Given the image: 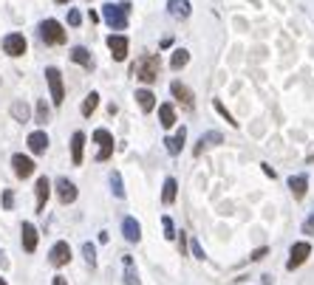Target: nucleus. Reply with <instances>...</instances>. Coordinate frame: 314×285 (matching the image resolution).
Here are the masks:
<instances>
[{"label":"nucleus","instance_id":"nucleus-1","mask_svg":"<svg viewBox=\"0 0 314 285\" xmlns=\"http://www.w3.org/2000/svg\"><path fill=\"white\" fill-rule=\"evenodd\" d=\"M128 12H130L128 3H105L102 6V20L111 25L113 31H125L128 29Z\"/></svg>","mask_w":314,"mask_h":285},{"label":"nucleus","instance_id":"nucleus-2","mask_svg":"<svg viewBox=\"0 0 314 285\" xmlns=\"http://www.w3.org/2000/svg\"><path fill=\"white\" fill-rule=\"evenodd\" d=\"M159 68H161V62H159V57H153V54H144V57H139L136 60V65H133V76L136 79H142V82H156L159 79Z\"/></svg>","mask_w":314,"mask_h":285},{"label":"nucleus","instance_id":"nucleus-3","mask_svg":"<svg viewBox=\"0 0 314 285\" xmlns=\"http://www.w3.org/2000/svg\"><path fill=\"white\" fill-rule=\"evenodd\" d=\"M40 40H43L45 45H62L68 40V34L62 31V25L57 23V20H43V23H40Z\"/></svg>","mask_w":314,"mask_h":285},{"label":"nucleus","instance_id":"nucleus-4","mask_svg":"<svg viewBox=\"0 0 314 285\" xmlns=\"http://www.w3.org/2000/svg\"><path fill=\"white\" fill-rule=\"evenodd\" d=\"M45 79H49V88H51V102L62 105L65 102V85H62V73L57 68H45Z\"/></svg>","mask_w":314,"mask_h":285},{"label":"nucleus","instance_id":"nucleus-5","mask_svg":"<svg viewBox=\"0 0 314 285\" xmlns=\"http://www.w3.org/2000/svg\"><path fill=\"white\" fill-rule=\"evenodd\" d=\"M93 141L99 144L96 161H108V158H111V152H113V136L108 133L105 127H99V130H93Z\"/></svg>","mask_w":314,"mask_h":285},{"label":"nucleus","instance_id":"nucleus-6","mask_svg":"<svg viewBox=\"0 0 314 285\" xmlns=\"http://www.w3.org/2000/svg\"><path fill=\"white\" fill-rule=\"evenodd\" d=\"M26 48H29V43H26L23 34H6L3 37V51H6L9 57H23Z\"/></svg>","mask_w":314,"mask_h":285},{"label":"nucleus","instance_id":"nucleus-7","mask_svg":"<svg viewBox=\"0 0 314 285\" xmlns=\"http://www.w3.org/2000/svg\"><path fill=\"white\" fill-rule=\"evenodd\" d=\"M49 260H51V266L62 268L68 260H71V246H68L65 240H57L54 246H51V251H49Z\"/></svg>","mask_w":314,"mask_h":285},{"label":"nucleus","instance_id":"nucleus-8","mask_svg":"<svg viewBox=\"0 0 314 285\" xmlns=\"http://www.w3.org/2000/svg\"><path fill=\"white\" fill-rule=\"evenodd\" d=\"M308 254H311V246H308L306 240L295 243V246H292V251H289V268H292V271H295V268H300L303 263L308 260Z\"/></svg>","mask_w":314,"mask_h":285},{"label":"nucleus","instance_id":"nucleus-9","mask_svg":"<svg viewBox=\"0 0 314 285\" xmlns=\"http://www.w3.org/2000/svg\"><path fill=\"white\" fill-rule=\"evenodd\" d=\"M128 37L125 34H111L108 37V48H111V54H113V60L116 62H122L125 57H128Z\"/></svg>","mask_w":314,"mask_h":285},{"label":"nucleus","instance_id":"nucleus-10","mask_svg":"<svg viewBox=\"0 0 314 285\" xmlns=\"http://www.w3.org/2000/svg\"><path fill=\"white\" fill-rule=\"evenodd\" d=\"M12 167H14V175H17V178H29V175H34V161H31L29 156H23V152L12 156Z\"/></svg>","mask_w":314,"mask_h":285},{"label":"nucleus","instance_id":"nucleus-11","mask_svg":"<svg viewBox=\"0 0 314 285\" xmlns=\"http://www.w3.org/2000/svg\"><path fill=\"white\" fill-rule=\"evenodd\" d=\"M170 93L179 99L184 108H192V105H196V96H192V91L184 85V82H179V79H176V82H170Z\"/></svg>","mask_w":314,"mask_h":285},{"label":"nucleus","instance_id":"nucleus-12","mask_svg":"<svg viewBox=\"0 0 314 285\" xmlns=\"http://www.w3.org/2000/svg\"><path fill=\"white\" fill-rule=\"evenodd\" d=\"M122 235L128 243H139L142 240V226H139V220L136 218H125L122 220Z\"/></svg>","mask_w":314,"mask_h":285},{"label":"nucleus","instance_id":"nucleus-13","mask_svg":"<svg viewBox=\"0 0 314 285\" xmlns=\"http://www.w3.org/2000/svg\"><path fill=\"white\" fill-rule=\"evenodd\" d=\"M57 195H60L62 203H74L77 200V187L68 178H57Z\"/></svg>","mask_w":314,"mask_h":285},{"label":"nucleus","instance_id":"nucleus-14","mask_svg":"<svg viewBox=\"0 0 314 285\" xmlns=\"http://www.w3.org/2000/svg\"><path fill=\"white\" fill-rule=\"evenodd\" d=\"M34 195H37V212H43L45 200H49V195H51V181L45 175L37 178V184H34Z\"/></svg>","mask_w":314,"mask_h":285},{"label":"nucleus","instance_id":"nucleus-15","mask_svg":"<svg viewBox=\"0 0 314 285\" xmlns=\"http://www.w3.org/2000/svg\"><path fill=\"white\" fill-rule=\"evenodd\" d=\"M29 150L34 152V156H43V152L49 150V136H45L43 130H34V133L29 136Z\"/></svg>","mask_w":314,"mask_h":285},{"label":"nucleus","instance_id":"nucleus-16","mask_svg":"<svg viewBox=\"0 0 314 285\" xmlns=\"http://www.w3.org/2000/svg\"><path fill=\"white\" fill-rule=\"evenodd\" d=\"M184 141H187V130H184V127H179L173 139H167V141H164V144H167V152H170V156H179V152L184 150Z\"/></svg>","mask_w":314,"mask_h":285},{"label":"nucleus","instance_id":"nucleus-17","mask_svg":"<svg viewBox=\"0 0 314 285\" xmlns=\"http://www.w3.org/2000/svg\"><path fill=\"white\" fill-rule=\"evenodd\" d=\"M23 249L29 251H37V229H34V223H23Z\"/></svg>","mask_w":314,"mask_h":285},{"label":"nucleus","instance_id":"nucleus-18","mask_svg":"<svg viewBox=\"0 0 314 285\" xmlns=\"http://www.w3.org/2000/svg\"><path fill=\"white\" fill-rule=\"evenodd\" d=\"M82 147H85V133L77 130V133L71 136V161H74L77 167L82 164Z\"/></svg>","mask_w":314,"mask_h":285},{"label":"nucleus","instance_id":"nucleus-19","mask_svg":"<svg viewBox=\"0 0 314 285\" xmlns=\"http://www.w3.org/2000/svg\"><path fill=\"white\" fill-rule=\"evenodd\" d=\"M289 189H292V195H295L297 200H300V198H306L308 178H306V175H292V178H289Z\"/></svg>","mask_w":314,"mask_h":285},{"label":"nucleus","instance_id":"nucleus-20","mask_svg":"<svg viewBox=\"0 0 314 285\" xmlns=\"http://www.w3.org/2000/svg\"><path fill=\"white\" fill-rule=\"evenodd\" d=\"M71 60H74L77 65L88 68V71L93 68V57H91V51H88V48H82V45H77V48L71 51Z\"/></svg>","mask_w":314,"mask_h":285},{"label":"nucleus","instance_id":"nucleus-21","mask_svg":"<svg viewBox=\"0 0 314 285\" xmlns=\"http://www.w3.org/2000/svg\"><path fill=\"white\" fill-rule=\"evenodd\" d=\"M122 263H125V282H128V285H142V282H139V271H136V266H133V257L125 254Z\"/></svg>","mask_w":314,"mask_h":285},{"label":"nucleus","instance_id":"nucleus-22","mask_svg":"<svg viewBox=\"0 0 314 285\" xmlns=\"http://www.w3.org/2000/svg\"><path fill=\"white\" fill-rule=\"evenodd\" d=\"M136 102H139V108H142L144 113H150V110L156 108V96L148 91V88H142V91H136Z\"/></svg>","mask_w":314,"mask_h":285},{"label":"nucleus","instance_id":"nucleus-23","mask_svg":"<svg viewBox=\"0 0 314 285\" xmlns=\"http://www.w3.org/2000/svg\"><path fill=\"white\" fill-rule=\"evenodd\" d=\"M221 141H224V136H221V133H215V130H212V133H207V136H201V139H198V147H196V156H201V152L207 150V147L221 144Z\"/></svg>","mask_w":314,"mask_h":285},{"label":"nucleus","instance_id":"nucleus-24","mask_svg":"<svg viewBox=\"0 0 314 285\" xmlns=\"http://www.w3.org/2000/svg\"><path fill=\"white\" fill-rule=\"evenodd\" d=\"M167 9H170V14L173 17H190V3H187V0H170V3H167Z\"/></svg>","mask_w":314,"mask_h":285},{"label":"nucleus","instance_id":"nucleus-25","mask_svg":"<svg viewBox=\"0 0 314 285\" xmlns=\"http://www.w3.org/2000/svg\"><path fill=\"white\" fill-rule=\"evenodd\" d=\"M159 121H161V127H173L176 124V110H173L170 102L159 108Z\"/></svg>","mask_w":314,"mask_h":285},{"label":"nucleus","instance_id":"nucleus-26","mask_svg":"<svg viewBox=\"0 0 314 285\" xmlns=\"http://www.w3.org/2000/svg\"><path fill=\"white\" fill-rule=\"evenodd\" d=\"M176 195H179V184H176V178H167V181H164V192H161V200L170 206L173 200H176Z\"/></svg>","mask_w":314,"mask_h":285},{"label":"nucleus","instance_id":"nucleus-27","mask_svg":"<svg viewBox=\"0 0 314 285\" xmlns=\"http://www.w3.org/2000/svg\"><path fill=\"white\" fill-rule=\"evenodd\" d=\"M187 62H190V51H187V48L173 51V60H170V68H173V71H179V68H184Z\"/></svg>","mask_w":314,"mask_h":285},{"label":"nucleus","instance_id":"nucleus-28","mask_svg":"<svg viewBox=\"0 0 314 285\" xmlns=\"http://www.w3.org/2000/svg\"><path fill=\"white\" fill-rule=\"evenodd\" d=\"M96 105H99V93H88L85 96V102H82V116H91L93 110H96Z\"/></svg>","mask_w":314,"mask_h":285},{"label":"nucleus","instance_id":"nucleus-29","mask_svg":"<svg viewBox=\"0 0 314 285\" xmlns=\"http://www.w3.org/2000/svg\"><path fill=\"white\" fill-rule=\"evenodd\" d=\"M49 105H45V99H40L37 102V110H34V121H37V124H45V121H49Z\"/></svg>","mask_w":314,"mask_h":285},{"label":"nucleus","instance_id":"nucleus-30","mask_svg":"<svg viewBox=\"0 0 314 285\" xmlns=\"http://www.w3.org/2000/svg\"><path fill=\"white\" fill-rule=\"evenodd\" d=\"M12 116L17 121H26V119H29V105H26V102H14L12 105Z\"/></svg>","mask_w":314,"mask_h":285},{"label":"nucleus","instance_id":"nucleus-31","mask_svg":"<svg viewBox=\"0 0 314 285\" xmlns=\"http://www.w3.org/2000/svg\"><path fill=\"white\" fill-rule=\"evenodd\" d=\"M111 187H113V195H116V198H125V187H122V175H119V172H111Z\"/></svg>","mask_w":314,"mask_h":285},{"label":"nucleus","instance_id":"nucleus-32","mask_svg":"<svg viewBox=\"0 0 314 285\" xmlns=\"http://www.w3.org/2000/svg\"><path fill=\"white\" fill-rule=\"evenodd\" d=\"M82 254H85L88 266H96V246H93V243H85V246H82Z\"/></svg>","mask_w":314,"mask_h":285},{"label":"nucleus","instance_id":"nucleus-33","mask_svg":"<svg viewBox=\"0 0 314 285\" xmlns=\"http://www.w3.org/2000/svg\"><path fill=\"white\" fill-rule=\"evenodd\" d=\"M212 108H215V110H218V113H221V116H224V119H227V121H229V124H232V127H238V121H235V119H232V113H229V110H227V108H224V105H221V102H218V99H215V102H212Z\"/></svg>","mask_w":314,"mask_h":285},{"label":"nucleus","instance_id":"nucleus-34","mask_svg":"<svg viewBox=\"0 0 314 285\" xmlns=\"http://www.w3.org/2000/svg\"><path fill=\"white\" fill-rule=\"evenodd\" d=\"M161 226H164V237H167V240H173V237H176V226H173V220L167 218V215L161 218Z\"/></svg>","mask_w":314,"mask_h":285},{"label":"nucleus","instance_id":"nucleus-35","mask_svg":"<svg viewBox=\"0 0 314 285\" xmlns=\"http://www.w3.org/2000/svg\"><path fill=\"white\" fill-rule=\"evenodd\" d=\"M190 249H192V257H196V260H204V257H207V254H204V249H201V243H198L196 237L190 240Z\"/></svg>","mask_w":314,"mask_h":285},{"label":"nucleus","instance_id":"nucleus-36","mask_svg":"<svg viewBox=\"0 0 314 285\" xmlns=\"http://www.w3.org/2000/svg\"><path fill=\"white\" fill-rule=\"evenodd\" d=\"M3 209H14V192L12 189H3Z\"/></svg>","mask_w":314,"mask_h":285},{"label":"nucleus","instance_id":"nucleus-37","mask_svg":"<svg viewBox=\"0 0 314 285\" xmlns=\"http://www.w3.org/2000/svg\"><path fill=\"white\" fill-rule=\"evenodd\" d=\"M303 235H314V212L303 220Z\"/></svg>","mask_w":314,"mask_h":285},{"label":"nucleus","instance_id":"nucleus-38","mask_svg":"<svg viewBox=\"0 0 314 285\" xmlns=\"http://www.w3.org/2000/svg\"><path fill=\"white\" fill-rule=\"evenodd\" d=\"M82 23V14L77 12V9H71V12H68V25H80Z\"/></svg>","mask_w":314,"mask_h":285},{"label":"nucleus","instance_id":"nucleus-39","mask_svg":"<svg viewBox=\"0 0 314 285\" xmlns=\"http://www.w3.org/2000/svg\"><path fill=\"white\" fill-rule=\"evenodd\" d=\"M266 254H269V249H258V251H252V257H249V260H263Z\"/></svg>","mask_w":314,"mask_h":285},{"label":"nucleus","instance_id":"nucleus-40","mask_svg":"<svg viewBox=\"0 0 314 285\" xmlns=\"http://www.w3.org/2000/svg\"><path fill=\"white\" fill-rule=\"evenodd\" d=\"M51 285H68V279H65V277H60V274H57V277L51 279Z\"/></svg>","mask_w":314,"mask_h":285},{"label":"nucleus","instance_id":"nucleus-41","mask_svg":"<svg viewBox=\"0 0 314 285\" xmlns=\"http://www.w3.org/2000/svg\"><path fill=\"white\" fill-rule=\"evenodd\" d=\"M54 3H68V0H54Z\"/></svg>","mask_w":314,"mask_h":285},{"label":"nucleus","instance_id":"nucleus-42","mask_svg":"<svg viewBox=\"0 0 314 285\" xmlns=\"http://www.w3.org/2000/svg\"><path fill=\"white\" fill-rule=\"evenodd\" d=\"M0 285H9V282H6V279H0Z\"/></svg>","mask_w":314,"mask_h":285},{"label":"nucleus","instance_id":"nucleus-43","mask_svg":"<svg viewBox=\"0 0 314 285\" xmlns=\"http://www.w3.org/2000/svg\"><path fill=\"white\" fill-rule=\"evenodd\" d=\"M308 161H314V152H311V156H308Z\"/></svg>","mask_w":314,"mask_h":285},{"label":"nucleus","instance_id":"nucleus-44","mask_svg":"<svg viewBox=\"0 0 314 285\" xmlns=\"http://www.w3.org/2000/svg\"><path fill=\"white\" fill-rule=\"evenodd\" d=\"M0 260H3V251H0Z\"/></svg>","mask_w":314,"mask_h":285}]
</instances>
